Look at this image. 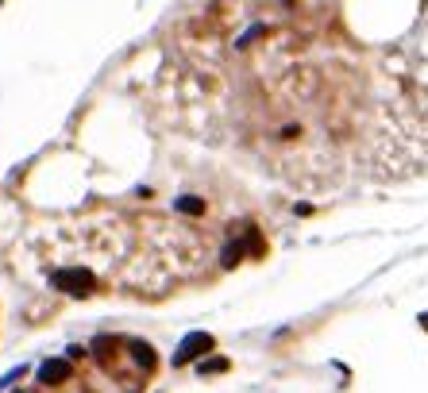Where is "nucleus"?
Wrapping results in <instances>:
<instances>
[{
	"instance_id": "nucleus-6",
	"label": "nucleus",
	"mask_w": 428,
	"mask_h": 393,
	"mask_svg": "<svg viewBox=\"0 0 428 393\" xmlns=\"http://www.w3.org/2000/svg\"><path fill=\"white\" fill-rule=\"evenodd\" d=\"M228 370V359H205L197 362V374H224Z\"/></svg>"
},
{
	"instance_id": "nucleus-1",
	"label": "nucleus",
	"mask_w": 428,
	"mask_h": 393,
	"mask_svg": "<svg viewBox=\"0 0 428 393\" xmlns=\"http://www.w3.org/2000/svg\"><path fill=\"white\" fill-rule=\"evenodd\" d=\"M51 285L70 297H89L93 285H97V277H93L89 270H81V266H66V270H54L51 274Z\"/></svg>"
},
{
	"instance_id": "nucleus-3",
	"label": "nucleus",
	"mask_w": 428,
	"mask_h": 393,
	"mask_svg": "<svg viewBox=\"0 0 428 393\" xmlns=\"http://www.w3.org/2000/svg\"><path fill=\"white\" fill-rule=\"evenodd\" d=\"M70 378H73V367L66 359H46L39 367V382H46V386H62Z\"/></svg>"
},
{
	"instance_id": "nucleus-4",
	"label": "nucleus",
	"mask_w": 428,
	"mask_h": 393,
	"mask_svg": "<svg viewBox=\"0 0 428 393\" xmlns=\"http://www.w3.org/2000/svg\"><path fill=\"white\" fill-rule=\"evenodd\" d=\"M131 359H136L143 370H151V367H155V351H151V343H143V340H131Z\"/></svg>"
},
{
	"instance_id": "nucleus-2",
	"label": "nucleus",
	"mask_w": 428,
	"mask_h": 393,
	"mask_svg": "<svg viewBox=\"0 0 428 393\" xmlns=\"http://www.w3.org/2000/svg\"><path fill=\"white\" fill-rule=\"evenodd\" d=\"M213 347H216V340L208 332H189L182 340V347H178V354H174V367H185V362L201 359V354H208Z\"/></svg>"
},
{
	"instance_id": "nucleus-7",
	"label": "nucleus",
	"mask_w": 428,
	"mask_h": 393,
	"mask_svg": "<svg viewBox=\"0 0 428 393\" xmlns=\"http://www.w3.org/2000/svg\"><path fill=\"white\" fill-rule=\"evenodd\" d=\"M421 324H424V328H428V316H421Z\"/></svg>"
},
{
	"instance_id": "nucleus-5",
	"label": "nucleus",
	"mask_w": 428,
	"mask_h": 393,
	"mask_svg": "<svg viewBox=\"0 0 428 393\" xmlns=\"http://www.w3.org/2000/svg\"><path fill=\"white\" fill-rule=\"evenodd\" d=\"M178 213H185V216H201V213H205V200H197V197H182V200H178Z\"/></svg>"
}]
</instances>
